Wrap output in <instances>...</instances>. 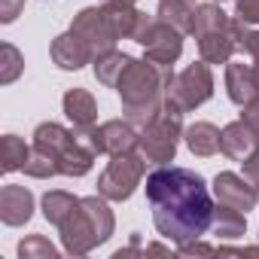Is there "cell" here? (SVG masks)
I'll return each instance as SVG.
<instances>
[{
    "instance_id": "obj_26",
    "label": "cell",
    "mask_w": 259,
    "mask_h": 259,
    "mask_svg": "<svg viewBox=\"0 0 259 259\" xmlns=\"http://www.w3.org/2000/svg\"><path fill=\"white\" fill-rule=\"evenodd\" d=\"M22 70H25V55L13 43H4L0 46V82L4 85L16 82L22 76Z\"/></svg>"
},
{
    "instance_id": "obj_33",
    "label": "cell",
    "mask_w": 259,
    "mask_h": 259,
    "mask_svg": "<svg viewBox=\"0 0 259 259\" xmlns=\"http://www.w3.org/2000/svg\"><path fill=\"white\" fill-rule=\"evenodd\" d=\"M177 253H180V256H207V253H213V247H210V244H201V241L195 238V241L177 244Z\"/></svg>"
},
{
    "instance_id": "obj_36",
    "label": "cell",
    "mask_w": 259,
    "mask_h": 259,
    "mask_svg": "<svg viewBox=\"0 0 259 259\" xmlns=\"http://www.w3.org/2000/svg\"><path fill=\"white\" fill-rule=\"evenodd\" d=\"M217 4H226V0H217Z\"/></svg>"
},
{
    "instance_id": "obj_7",
    "label": "cell",
    "mask_w": 259,
    "mask_h": 259,
    "mask_svg": "<svg viewBox=\"0 0 259 259\" xmlns=\"http://www.w3.org/2000/svg\"><path fill=\"white\" fill-rule=\"evenodd\" d=\"M76 138L92 147L98 156H119V153H132L141 144V132L128 122V119H107L95 128H73Z\"/></svg>"
},
{
    "instance_id": "obj_8",
    "label": "cell",
    "mask_w": 259,
    "mask_h": 259,
    "mask_svg": "<svg viewBox=\"0 0 259 259\" xmlns=\"http://www.w3.org/2000/svg\"><path fill=\"white\" fill-rule=\"evenodd\" d=\"M58 235H61L64 253H70V256H85V253H92L95 247L104 244L98 229H95V220H92L89 207L82 204V198H79V207L58 226Z\"/></svg>"
},
{
    "instance_id": "obj_4",
    "label": "cell",
    "mask_w": 259,
    "mask_h": 259,
    "mask_svg": "<svg viewBox=\"0 0 259 259\" xmlns=\"http://www.w3.org/2000/svg\"><path fill=\"white\" fill-rule=\"evenodd\" d=\"M213 98V70L207 61H192L189 67H183L180 73H174V79L165 89V110L174 113H192L195 107L207 104Z\"/></svg>"
},
{
    "instance_id": "obj_9",
    "label": "cell",
    "mask_w": 259,
    "mask_h": 259,
    "mask_svg": "<svg viewBox=\"0 0 259 259\" xmlns=\"http://www.w3.org/2000/svg\"><path fill=\"white\" fill-rule=\"evenodd\" d=\"M70 31L79 34L89 43V49L95 52V58L104 55V52H110V49H116V43H119V37L113 34L110 22L104 16V7H85V10H79L73 16V22H70Z\"/></svg>"
},
{
    "instance_id": "obj_24",
    "label": "cell",
    "mask_w": 259,
    "mask_h": 259,
    "mask_svg": "<svg viewBox=\"0 0 259 259\" xmlns=\"http://www.w3.org/2000/svg\"><path fill=\"white\" fill-rule=\"evenodd\" d=\"M0 150H4V162H0V171L4 174H13V171H22L28 156H31V147L16 138V135H4V141H0Z\"/></svg>"
},
{
    "instance_id": "obj_30",
    "label": "cell",
    "mask_w": 259,
    "mask_h": 259,
    "mask_svg": "<svg viewBox=\"0 0 259 259\" xmlns=\"http://www.w3.org/2000/svg\"><path fill=\"white\" fill-rule=\"evenodd\" d=\"M238 52H244V55L253 58V70H256V79H259V31H250V34L244 37V43H241Z\"/></svg>"
},
{
    "instance_id": "obj_18",
    "label": "cell",
    "mask_w": 259,
    "mask_h": 259,
    "mask_svg": "<svg viewBox=\"0 0 259 259\" xmlns=\"http://www.w3.org/2000/svg\"><path fill=\"white\" fill-rule=\"evenodd\" d=\"M220 135L223 132L213 122H195V125H189L186 132H183V141H186V147H189L192 156L207 159V156L220 153Z\"/></svg>"
},
{
    "instance_id": "obj_22",
    "label": "cell",
    "mask_w": 259,
    "mask_h": 259,
    "mask_svg": "<svg viewBox=\"0 0 259 259\" xmlns=\"http://www.w3.org/2000/svg\"><path fill=\"white\" fill-rule=\"evenodd\" d=\"M128 64H132V55H125V52H119V49H110V52H104V55H98V58L92 61L95 79H98L101 85H107V89H116V82H119V76L125 73Z\"/></svg>"
},
{
    "instance_id": "obj_1",
    "label": "cell",
    "mask_w": 259,
    "mask_h": 259,
    "mask_svg": "<svg viewBox=\"0 0 259 259\" xmlns=\"http://www.w3.org/2000/svg\"><path fill=\"white\" fill-rule=\"evenodd\" d=\"M147 201L153 207L156 232L174 244H186L210 232L213 198L201 174L189 168L159 165L147 174Z\"/></svg>"
},
{
    "instance_id": "obj_19",
    "label": "cell",
    "mask_w": 259,
    "mask_h": 259,
    "mask_svg": "<svg viewBox=\"0 0 259 259\" xmlns=\"http://www.w3.org/2000/svg\"><path fill=\"white\" fill-rule=\"evenodd\" d=\"M210 232H213L220 241H238V238H244V232H247V213L217 201Z\"/></svg>"
},
{
    "instance_id": "obj_5",
    "label": "cell",
    "mask_w": 259,
    "mask_h": 259,
    "mask_svg": "<svg viewBox=\"0 0 259 259\" xmlns=\"http://www.w3.org/2000/svg\"><path fill=\"white\" fill-rule=\"evenodd\" d=\"M147 159L144 153L132 150V153H119V156H110V165L101 171L98 177V192L107 198V201H128L135 195V189L141 186L144 174H147Z\"/></svg>"
},
{
    "instance_id": "obj_27",
    "label": "cell",
    "mask_w": 259,
    "mask_h": 259,
    "mask_svg": "<svg viewBox=\"0 0 259 259\" xmlns=\"http://www.w3.org/2000/svg\"><path fill=\"white\" fill-rule=\"evenodd\" d=\"M28 177H34V180H49V177H58L61 171H58V162L49 156V153H43V150H37V147H31V156H28V162H25V168H22Z\"/></svg>"
},
{
    "instance_id": "obj_21",
    "label": "cell",
    "mask_w": 259,
    "mask_h": 259,
    "mask_svg": "<svg viewBox=\"0 0 259 259\" xmlns=\"http://www.w3.org/2000/svg\"><path fill=\"white\" fill-rule=\"evenodd\" d=\"M104 16L113 28V34L119 40H132L135 37V28L141 22V10H135V4H104Z\"/></svg>"
},
{
    "instance_id": "obj_13",
    "label": "cell",
    "mask_w": 259,
    "mask_h": 259,
    "mask_svg": "<svg viewBox=\"0 0 259 259\" xmlns=\"http://www.w3.org/2000/svg\"><path fill=\"white\" fill-rule=\"evenodd\" d=\"M34 217V192L19 183H7L0 189V220L4 226H25Z\"/></svg>"
},
{
    "instance_id": "obj_10",
    "label": "cell",
    "mask_w": 259,
    "mask_h": 259,
    "mask_svg": "<svg viewBox=\"0 0 259 259\" xmlns=\"http://www.w3.org/2000/svg\"><path fill=\"white\" fill-rule=\"evenodd\" d=\"M213 198L220 204H229L235 210H253L259 204V186L253 180H247L244 174L235 171H220L213 177Z\"/></svg>"
},
{
    "instance_id": "obj_6",
    "label": "cell",
    "mask_w": 259,
    "mask_h": 259,
    "mask_svg": "<svg viewBox=\"0 0 259 259\" xmlns=\"http://www.w3.org/2000/svg\"><path fill=\"white\" fill-rule=\"evenodd\" d=\"M183 116L174 113V110H162L156 122H150L144 132H141V144L138 150L144 153V159L150 165H171L174 156H177V147H180V138H183Z\"/></svg>"
},
{
    "instance_id": "obj_32",
    "label": "cell",
    "mask_w": 259,
    "mask_h": 259,
    "mask_svg": "<svg viewBox=\"0 0 259 259\" xmlns=\"http://www.w3.org/2000/svg\"><path fill=\"white\" fill-rule=\"evenodd\" d=\"M241 119L253 128V132L259 135V95L253 98V101H247L244 107H241Z\"/></svg>"
},
{
    "instance_id": "obj_34",
    "label": "cell",
    "mask_w": 259,
    "mask_h": 259,
    "mask_svg": "<svg viewBox=\"0 0 259 259\" xmlns=\"http://www.w3.org/2000/svg\"><path fill=\"white\" fill-rule=\"evenodd\" d=\"M241 165H244V177H247V180H253V183L259 186V144H256V150H253Z\"/></svg>"
},
{
    "instance_id": "obj_3",
    "label": "cell",
    "mask_w": 259,
    "mask_h": 259,
    "mask_svg": "<svg viewBox=\"0 0 259 259\" xmlns=\"http://www.w3.org/2000/svg\"><path fill=\"white\" fill-rule=\"evenodd\" d=\"M34 147L49 153L58 162V171L64 177H85L95 165V150L85 147L73 128H64L58 122H40L34 128Z\"/></svg>"
},
{
    "instance_id": "obj_11",
    "label": "cell",
    "mask_w": 259,
    "mask_h": 259,
    "mask_svg": "<svg viewBox=\"0 0 259 259\" xmlns=\"http://www.w3.org/2000/svg\"><path fill=\"white\" fill-rule=\"evenodd\" d=\"M49 55H52L55 67H61V70H79V67L95 61V52L89 49V43L73 31L58 34L52 40V46H49Z\"/></svg>"
},
{
    "instance_id": "obj_35",
    "label": "cell",
    "mask_w": 259,
    "mask_h": 259,
    "mask_svg": "<svg viewBox=\"0 0 259 259\" xmlns=\"http://www.w3.org/2000/svg\"><path fill=\"white\" fill-rule=\"evenodd\" d=\"M104 4H135V0H104Z\"/></svg>"
},
{
    "instance_id": "obj_23",
    "label": "cell",
    "mask_w": 259,
    "mask_h": 259,
    "mask_svg": "<svg viewBox=\"0 0 259 259\" xmlns=\"http://www.w3.org/2000/svg\"><path fill=\"white\" fill-rule=\"evenodd\" d=\"M40 207H43V217L58 229L76 207H79V198L76 195H70V192H64V189H49L46 195H43V201H40Z\"/></svg>"
},
{
    "instance_id": "obj_20",
    "label": "cell",
    "mask_w": 259,
    "mask_h": 259,
    "mask_svg": "<svg viewBox=\"0 0 259 259\" xmlns=\"http://www.w3.org/2000/svg\"><path fill=\"white\" fill-rule=\"evenodd\" d=\"M156 16L159 22L177 28L180 34H192L195 28V4H186V0H159Z\"/></svg>"
},
{
    "instance_id": "obj_12",
    "label": "cell",
    "mask_w": 259,
    "mask_h": 259,
    "mask_svg": "<svg viewBox=\"0 0 259 259\" xmlns=\"http://www.w3.org/2000/svg\"><path fill=\"white\" fill-rule=\"evenodd\" d=\"M183 55V34L165 22H156L150 40L144 43V58L156 64H174Z\"/></svg>"
},
{
    "instance_id": "obj_25",
    "label": "cell",
    "mask_w": 259,
    "mask_h": 259,
    "mask_svg": "<svg viewBox=\"0 0 259 259\" xmlns=\"http://www.w3.org/2000/svg\"><path fill=\"white\" fill-rule=\"evenodd\" d=\"M226 25H229V16L223 13V7L217 4V0H213V4H198L195 7V28H192L195 37H201L207 31H220Z\"/></svg>"
},
{
    "instance_id": "obj_31",
    "label": "cell",
    "mask_w": 259,
    "mask_h": 259,
    "mask_svg": "<svg viewBox=\"0 0 259 259\" xmlns=\"http://www.w3.org/2000/svg\"><path fill=\"white\" fill-rule=\"evenodd\" d=\"M22 7H25V0H0V22L13 25L22 16Z\"/></svg>"
},
{
    "instance_id": "obj_15",
    "label": "cell",
    "mask_w": 259,
    "mask_h": 259,
    "mask_svg": "<svg viewBox=\"0 0 259 259\" xmlns=\"http://www.w3.org/2000/svg\"><path fill=\"white\" fill-rule=\"evenodd\" d=\"M256 144H259V135L253 132L244 119L229 122V125L223 128V135H220V153H223L226 159H232V162H244V159L256 150Z\"/></svg>"
},
{
    "instance_id": "obj_37",
    "label": "cell",
    "mask_w": 259,
    "mask_h": 259,
    "mask_svg": "<svg viewBox=\"0 0 259 259\" xmlns=\"http://www.w3.org/2000/svg\"><path fill=\"white\" fill-rule=\"evenodd\" d=\"M186 4H195V0H186Z\"/></svg>"
},
{
    "instance_id": "obj_2",
    "label": "cell",
    "mask_w": 259,
    "mask_h": 259,
    "mask_svg": "<svg viewBox=\"0 0 259 259\" xmlns=\"http://www.w3.org/2000/svg\"><path fill=\"white\" fill-rule=\"evenodd\" d=\"M171 79H174L171 64H156L147 58H132V64L119 76L116 92L122 98V116L138 132L156 122L159 113L165 110V89Z\"/></svg>"
},
{
    "instance_id": "obj_28",
    "label": "cell",
    "mask_w": 259,
    "mask_h": 259,
    "mask_svg": "<svg viewBox=\"0 0 259 259\" xmlns=\"http://www.w3.org/2000/svg\"><path fill=\"white\" fill-rule=\"evenodd\" d=\"M19 256L22 259H55L58 256V247L49 238H43V235H28L19 244Z\"/></svg>"
},
{
    "instance_id": "obj_29",
    "label": "cell",
    "mask_w": 259,
    "mask_h": 259,
    "mask_svg": "<svg viewBox=\"0 0 259 259\" xmlns=\"http://www.w3.org/2000/svg\"><path fill=\"white\" fill-rule=\"evenodd\" d=\"M235 16L247 25H259V0H235Z\"/></svg>"
},
{
    "instance_id": "obj_14",
    "label": "cell",
    "mask_w": 259,
    "mask_h": 259,
    "mask_svg": "<svg viewBox=\"0 0 259 259\" xmlns=\"http://www.w3.org/2000/svg\"><path fill=\"white\" fill-rule=\"evenodd\" d=\"M226 92H229V101L244 107L247 101H253L259 95V79H256V70H253V61H229L226 64Z\"/></svg>"
},
{
    "instance_id": "obj_16",
    "label": "cell",
    "mask_w": 259,
    "mask_h": 259,
    "mask_svg": "<svg viewBox=\"0 0 259 259\" xmlns=\"http://www.w3.org/2000/svg\"><path fill=\"white\" fill-rule=\"evenodd\" d=\"M64 116L73 128H95L98 122V101L92 98L89 89H67L64 92Z\"/></svg>"
},
{
    "instance_id": "obj_17",
    "label": "cell",
    "mask_w": 259,
    "mask_h": 259,
    "mask_svg": "<svg viewBox=\"0 0 259 259\" xmlns=\"http://www.w3.org/2000/svg\"><path fill=\"white\" fill-rule=\"evenodd\" d=\"M195 40H198V55H201V61H207V64H229L232 55L238 52V43H235L229 25L220 28V31H207V34H201V37H195Z\"/></svg>"
}]
</instances>
